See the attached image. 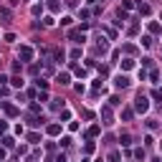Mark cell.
<instances>
[{"mask_svg": "<svg viewBox=\"0 0 162 162\" xmlns=\"http://www.w3.org/2000/svg\"><path fill=\"white\" fill-rule=\"evenodd\" d=\"M147 109H150V101H147V96H142V94H139L137 99H134V112H147Z\"/></svg>", "mask_w": 162, "mask_h": 162, "instance_id": "1", "label": "cell"}, {"mask_svg": "<svg viewBox=\"0 0 162 162\" xmlns=\"http://www.w3.org/2000/svg\"><path fill=\"white\" fill-rule=\"evenodd\" d=\"M114 86L117 89H127L129 86V79H127V76H117V79H114Z\"/></svg>", "mask_w": 162, "mask_h": 162, "instance_id": "2", "label": "cell"}, {"mask_svg": "<svg viewBox=\"0 0 162 162\" xmlns=\"http://www.w3.org/2000/svg\"><path fill=\"white\" fill-rule=\"evenodd\" d=\"M20 58H23V61H31V58H33V48L23 46V48H20Z\"/></svg>", "mask_w": 162, "mask_h": 162, "instance_id": "3", "label": "cell"}, {"mask_svg": "<svg viewBox=\"0 0 162 162\" xmlns=\"http://www.w3.org/2000/svg\"><path fill=\"white\" fill-rule=\"evenodd\" d=\"M56 81H58V84H63V86H66V84H69V81H71V76H69V74H58V76H56Z\"/></svg>", "mask_w": 162, "mask_h": 162, "instance_id": "4", "label": "cell"}, {"mask_svg": "<svg viewBox=\"0 0 162 162\" xmlns=\"http://www.w3.org/2000/svg\"><path fill=\"white\" fill-rule=\"evenodd\" d=\"M58 132H61V127H58V124H51V127H48V134H58Z\"/></svg>", "mask_w": 162, "mask_h": 162, "instance_id": "5", "label": "cell"}, {"mask_svg": "<svg viewBox=\"0 0 162 162\" xmlns=\"http://www.w3.org/2000/svg\"><path fill=\"white\" fill-rule=\"evenodd\" d=\"M132 66H134V61H129V58H127V61H122V69H132Z\"/></svg>", "mask_w": 162, "mask_h": 162, "instance_id": "6", "label": "cell"}, {"mask_svg": "<svg viewBox=\"0 0 162 162\" xmlns=\"http://www.w3.org/2000/svg\"><path fill=\"white\" fill-rule=\"evenodd\" d=\"M150 31H152V33H160L162 28H160V25H157V23H150Z\"/></svg>", "mask_w": 162, "mask_h": 162, "instance_id": "7", "label": "cell"}, {"mask_svg": "<svg viewBox=\"0 0 162 162\" xmlns=\"http://www.w3.org/2000/svg\"><path fill=\"white\" fill-rule=\"evenodd\" d=\"M155 99H160V101H162V89H157V91H155Z\"/></svg>", "mask_w": 162, "mask_h": 162, "instance_id": "8", "label": "cell"}, {"mask_svg": "<svg viewBox=\"0 0 162 162\" xmlns=\"http://www.w3.org/2000/svg\"><path fill=\"white\" fill-rule=\"evenodd\" d=\"M8 129V124H5V122H0V132H5Z\"/></svg>", "mask_w": 162, "mask_h": 162, "instance_id": "9", "label": "cell"}, {"mask_svg": "<svg viewBox=\"0 0 162 162\" xmlns=\"http://www.w3.org/2000/svg\"><path fill=\"white\" fill-rule=\"evenodd\" d=\"M8 3H10V5H18V3H20V0H8Z\"/></svg>", "mask_w": 162, "mask_h": 162, "instance_id": "10", "label": "cell"}, {"mask_svg": "<svg viewBox=\"0 0 162 162\" xmlns=\"http://www.w3.org/2000/svg\"><path fill=\"white\" fill-rule=\"evenodd\" d=\"M160 150H162V142H160Z\"/></svg>", "mask_w": 162, "mask_h": 162, "instance_id": "11", "label": "cell"}]
</instances>
